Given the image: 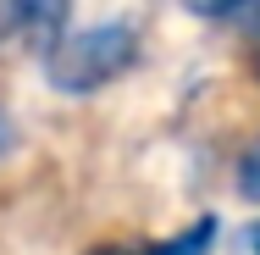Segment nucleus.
Segmentation results:
<instances>
[{"mask_svg":"<svg viewBox=\"0 0 260 255\" xmlns=\"http://www.w3.org/2000/svg\"><path fill=\"white\" fill-rule=\"evenodd\" d=\"M39 55H45V83L55 95H100L144 61V28L133 17L83 22V28L67 22Z\"/></svg>","mask_w":260,"mask_h":255,"instance_id":"f257e3e1","label":"nucleus"},{"mask_svg":"<svg viewBox=\"0 0 260 255\" xmlns=\"http://www.w3.org/2000/svg\"><path fill=\"white\" fill-rule=\"evenodd\" d=\"M72 22V0H0V50H45Z\"/></svg>","mask_w":260,"mask_h":255,"instance_id":"f03ea898","label":"nucleus"},{"mask_svg":"<svg viewBox=\"0 0 260 255\" xmlns=\"http://www.w3.org/2000/svg\"><path fill=\"white\" fill-rule=\"evenodd\" d=\"M216 239H221V222L216 216H200V222H188V228H177L166 239H150V244H100V250H89V255H210Z\"/></svg>","mask_w":260,"mask_h":255,"instance_id":"7ed1b4c3","label":"nucleus"},{"mask_svg":"<svg viewBox=\"0 0 260 255\" xmlns=\"http://www.w3.org/2000/svg\"><path fill=\"white\" fill-rule=\"evenodd\" d=\"M188 11L205 22H255L260 28V0H188Z\"/></svg>","mask_w":260,"mask_h":255,"instance_id":"20e7f679","label":"nucleus"},{"mask_svg":"<svg viewBox=\"0 0 260 255\" xmlns=\"http://www.w3.org/2000/svg\"><path fill=\"white\" fill-rule=\"evenodd\" d=\"M238 194L260 205V139L244 150V161H238Z\"/></svg>","mask_w":260,"mask_h":255,"instance_id":"39448f33","label":"nucleus"},{"mask_svg":"<svg viewBox=\"0 0 260 255\" xmlns=\"http://www.w3.org/2000/svg\"><path fill=\"white\" fill-rule=\"evenodd\" d=\"M22 145V122H17V111L11 105H0V161H11Z\"/></svg>","mask_w":260,"mask_h":255,"instance_id":"423d86ee","label":"nucleus"},{"mask_svg":"<svg viewBox=\"0 0 260 255\" xmlns=\"http://www.w3.org/2000/svg\"><path fill=\"white\" fill-rule=\"evenodd\" d=\"M238 255H260V216L244 228V233H238Z\"/></svg>","mask_w":260,"mask_h":255,"instance_id":"0eeeda50","label":"nucleus"},{"mask_svg":"<svg viewBox=\"0 0 260 255\" xmlns=\"http://www.w3.org/2000/svg\"><path fill=\"white\" fill-rule=\"evenodd\" d=\"M249 72H255V78H260V45H255V50H249Z\"/></svg>","mask_w":260,"mask_h":255,"instance_id":"6e6552de","label":"nucleus"}]
</instances>
